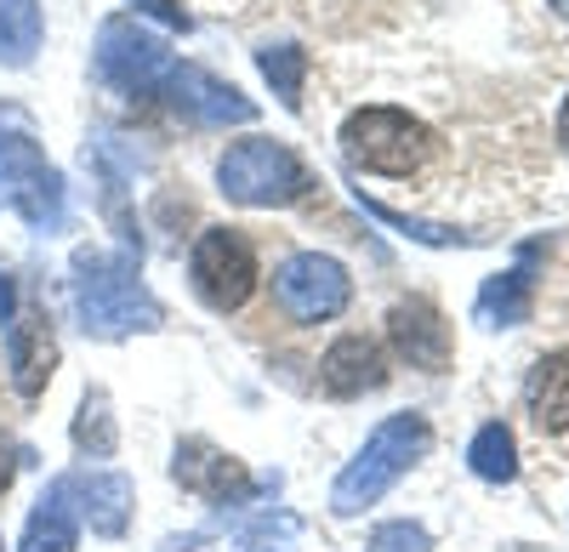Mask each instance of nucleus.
Returning <instances> with one entry per match:
<instances>
[{"instance_id":"7ed1b4c3","label":"nucleus","mask_w":569,"mask_h":552,"mask_svg":"<svg viewBox=\"0 0 569 552\" xmlns=\"http://www.w3.org/2000/svg\"><path fill=\"white\" fill-rule=\"evenodd\" d=\"M0 205H12L34 234H58L69 217L63 171L40 154L18 109H0Z\"/></svg>"},{"instance_id":"a211bd4d","label":"nucleus","mask_w":569,"mask_h":552,"mask_svg":"<svg viewBox=\"0 0 569 552\" xmlns=\"http://www.w3.org/2000/svg\"><path fill=\"white\" fill-rule=\"evenodd\" d=\"M46 40V18L40 0H0V63L7 69H29Z\"/></svg>"},{"instance_id":"f3484780","label":"nucleus","mask_w":569,"mask_h":552,"mask_svg":"<svg viewBox=\"0 0 569 552\" xmlns=\"http://www.w3.org/2000/svg\"><path fill=\"white\" fill-rule=\"evenodd\" d=\"M525 404L541 433H569V348L541 353L525 382Z\"/></svg>"},{"instance_id":"6e6552de","label":"nucleus","mask_w":569,"mask_h":552,"mask_svg":"<svg viewBox=\"0 0 569 552\" xmlns=\"http://www.w3.org/2000/svg\"><path fill=\"white\" fill-rule=\"evenodd\" d=\"M188 280H194V297L217 313L246 308L257 291V245L240 234V228H206L188 251Z\"/></svg>"},{"instance_id":"6ab92c4d","label":"nucleus","mask_w":569,"mask_h":552,"mask_svg":"<svg viewBox=\"0 0 569 552\" xmlns=\"http://www.w3.org/2000/svg\"><path fill=\"white\" fill-rule=\"evenodd\" d=\"M74 450L86 462H109L120 450V428H114V404L103 388H86L80 393V410H74Z\"/></svg>"},{"instance_id":"cd10ccee","label":"nucleus","mask_w":569,"mask_h":552,"mask_svg":"<svg viewBox=\"0 0 569 552\" xmlns=\"http://www.w3.org/2000/svg\"><path fill=\"white\" fill-rule=\"evenodd\" d=\"M558 143L569 149V98H563V109H558Z\"/></svg>"},{"instance_id":"2eb2a0df","label":"nucleus","mask_w":569,"mask_h":552,"mask_svg":"<svg viewBox=\"0 0 569 552\" xmlns=\"http://www.w3.org/2000/svg\"><path fill=\"white\" fill-rule=\"evenodd\" d=\"M80 546V513L63 490V479L46 484V495L29 508V524H23V541L18 552H74Z\"/></svg>"},{"instance_id":"b1692460","label":"nucleus","mask_w":569,"mask_h":552,"mask_svg":"<svg viewBox=\"0 0 569 552\" xmlns=\"http://www.w3.org/2000/svg\"><path fill=\"white\" fill-rule=\"evenodd\" d=\"M365 552H427V530L421 524H410V519H399V524H382L370 541H365Z\"/></svg>"},{"instance_id":"a878e982","label":"nucleus","mask_w":569,"mask_h":552,"mask_svg":"<svg viewBox=\"0 0 569 552\" xmlns=\"http://www.w3.org/2000/svg\"><path fill=\"white\" fill-rule=\"evenodd\" d=\"M12 479H18V462H12V444H7V439H0V495H7V490H12Z\"/></svg>"},{"instance_id":"0eeeda50","label":"nucleus","mask_w":569,"mask_h":552,"mask_svg":"<svg viewBox=\"0 0 569 552\" xmlns=\"http://www.w3.org/2000/svg\"><path fill=\"white\" fill-rule=\"evenodd\" d=\"M273 302L297 325H325L353 302V273L330 251H291L273 268Z\"/></svg>"},{"instance_id":"9b49d317","label":"nucleus","mask_w":569,"mask_h":552,"mask_svg":"<svg viewBox=\"0 0 569 552\" xmlns=\"http://www.w3.org/2000/svg\"><path fill=\"white\" fill-rule=\"evenodd\" d=\"M171 479L188 495L211 501V508H240V501L251 495L246 462H240V455H228V450H217L211 439H182L177 444V462H171Z\"/></svg>"},{"instance_id":"423d86ee","label":"nucleus","mask_w":569,"mask_h":552,"mask_svg":"<svg viewBox=\"0 0 569 552\" xmlns=\"http://www.w3.org/2000/svg\"><path fill=\"white\" fill-rule=\"evenodd\" d=\"M91 63H98V80L120 98H154L171 74V46L137 18H109L98 29V46H91Z\"/></svg>"},{"instance_id":"4468645a","label":"nucleus","mask_w":569,"mask_h":552,"mask_svg":"<svg viewBox=\"0 0 569 552\" xmlns=\"http://www.w3.org/2000/svg\"><path fill=\"white\" fill-rule=\"evenodd\" d=\"M382 382H388V353H382V342H370L359 331L337 337L325 348V359H319V388L330 399H365Z\"/></svg>"},{"instance_id":"4be33fe9","label":"nucleus","mask_w":569,"mask_h":552,"mask_svg":"<svg viewBox=\"0 0 569 552\" xmlns=\"http://www.w3.org/2000/svg\"><path fill=\"white\" fill-rule=\"evenodd\" d=\"M257 69H262V80L273 86V98L297 114V109H302V74H308V52H302V46H262Z\"/></svg>"},{"instance_id":"393cba45","label":"nucleus","mask_w":569,"mask_h":552,"mask_svg":"<svg viewBox=\"0 0 569 552\" xmlns=\"http://www.w3.org/2000/svg\"><path fill=\"white\" fill-rule=\"evenodd\" d=\"M131 7L142 12V18H154V23H166V29H194V18H188L182 7H177V0H131Z\"/></svg>"},{"instance_id":"aec40b11","label":"nucleus","mask_w":569,"mask_h":552,"mask_svg":"<svg viewBox=\"0 0 569 552\" xmlns=\"http://www.w3.org/2000/svg\"><path fill=\"white\" fill-rule=\"evenodd\" d=\"M467 468L479 473L485 484H512L518 479V439L507 422H485L467 444Z\"/></svg>"},{"instance_id":"c756f323","label":"nucleus","mask_w":569,"mask_h":552,"mask_svg":"<svg viewBox=\"0 0 569 552\" xmlns=\"http://www.w3.org/2000/svg\"><path fill=\"white\" fill-rule=\"evenodd\" d=\"M0 552H7V541H0Z\"/></svg>"},{"instance_id":"5701e85b","label":"nucleus","mask_w":569,"mask_h":552,"mask_svg":"<svg viewBox=\"0 0 569 552\" xmlns=\"http://www.w3.org/2000/svg\"><path fill=\"white\" fill-rule=\"evenodd\" d=\"M240 552H297V519L291 513H268L240 535Z\"/></svg>"},{"instance_id":"f8f14e48","label":"nucleus","mask_w":569,"mask_h":552,"mask_svg":"<svg viewBox=\"0 0 569 552\" xmlns=\"http://www.w3.org/2000/svg\"><path fill=\"white\" fill-rule=\"evenodd\" d=\"M63 490L74 501L80 524H91V535L120 541L131 530V508H137V484L114 468H86V473H63Z\"/></svg>"},{"instance_id":"1a4fd4ad","label":"nucleus","mask_w":569,"mask_h":552,"mask_svg":"<svg viewBox=\"0 0 569 552\" xmlns=\"http://www.w3.org/2000/svg\"><path fill=\"white\" fill-rule=\"evenodd\" d=\"M166 103L188 120V126H206V131H222V126H251L257 120V103L246 98L240 86H228V80H217L211 69H200V63H171V74H166Z\"/></svg>"},{"instance_id":"dca6fc26","label":"nucleus","mask_w":569,"mask_h":552,"mask_svg":"<svg viewBox=\"0 0 569 552\" xmlns=\"http://www.w3.org/2000/svg\"><path fill=\"white\" fill-rule=\"evenodd\" d=\"M530 308H536V273H530V262H525V268H507V273H490L485 291H479V302H472L479 325H490V331L525 325Z\"/></svg>"},{"instance_id":"20e7f679","label":"nucleus","mask_w":569,"mask_h":552,"mask_svg":"<svg viewBox=\"0 0 569 552\" xmlns=\"http://www.w3.org/2000/svg\"><path fill=\"white\" fill-rule=\"evenodd\" d=\"M433 149H439L433 126L393 103H365L342 120V154L376 177H410L433 160Z\"/></svg>"},{"instance_id":"f03ea898","label":"nucleus","mask_w":569,"mask_h":552,"mask_svg":"<svg viewBox=\"0 0 569 552\" xmlns=\"http://www.w3.org/2000/svg\"><path fill=\"white\" fill-rule=\"evenodd\" d=\"M427 444H433V428H427L421 410H399V416H388L359 444L353 462L337 473V484H330V513H337V519H359L365 508H376V501H382L427 455Z\"/></svg>"},{"instance_id":"412c9836","label":"nucleus","mask_w":569,"mask_h":552,"mask_svg":"<svg viewBox=\"0 0 569 552\" xmlns=\"http://www.w3.org/2000/svg\"><path fill=\"white\" fill-rule=\"evenodd\" d=\"M359 205L376 217V222H388V228H399V234H410L416 245H439V251H461V245H479V234H461V228H445V222H427V217H405V211H393V205H382V200H370L365 189H359Z\"/></svg>"},{"instance_id":"c85d7f7f","label":"nucleus","mask_w":569,"mask_h":552,"mask_svg":"<svg viewBox=\"0 0 569 552\" xmlns=\"http://www.w3.org/2000/svg\"><path fill=\"white\" fill-rule=\"evenodd\" d=\"M552 12H558V18H569V0H552Z\"/></svg>"},{"instance_id":"39448f33","label":"nucleus","mask_w":569,"mask_h":552,"mask_svg":"<svg viewBox=\"0 0 569 552\" xmlns=\"http://www.w3.org/2000/svg\"><path fill=\"white\" fill-rule=\"evenodd\" d=\"M217 189L233 205L279 211V205H297L313 189V177L297 160V149L273 143V137H240V143H228V154L217 160Z\"/></svg>"},{"instance_id":"f257e3e1","label":"nucleus","mask_w":569,"mask_h":552,"mask_svg":"<svg viewBox=\"0 0 569 552\" xmlns=\"http://www.w3.org/2000/svg\"><path fill=\"white\" fill-rule=\"evenodd\" d=\"M69 285H74V313H80L86 337H98V342H120V337L166 325V308L154 302L149 285H142V257L137 251L80 245Z\"/></svg>"},{"instance_id":"9d476101","label":"nucleus","mask_w":569,"mask_h":552,"mask_svg":"<svg viewBox=\"0 0 569 552\" xmlns=\"http://www.w3.org/2000/svg\"><path fill=\"white\" fill-rule=\"evenodd\" d=\"M388 342H393V353L410 364V371H427V377L450 371V359H456L450 319L427 302V297L393 302V313H388Z\"/></svg>"},{"instance_id":"ddd939ff","label":"nucleus","mask_w":569,"mask_h":552,"mask_svg":"<svg viewBox=\"0 0 569 552\" xmlns=\"http://www.w3.org/2000/svg\"><path fill=\"white\" fill-rule=\"evenodd\" d=\"M7 364H12V388L18 399H40L46 382L58 371V337H52V319L40 308H18L12 331H7Z\"/></svg>"},{"instance_id":"bb28decb","label":"nucleus","mask_w":569,"mask_h":552,"mask_svg":"<svg viewBox=\"0 0 569 552\" xmlns=\"http://www.w3.org/2000/svg\"><path fill=\"white\" fill-rule=\"evenodd\" d=\"M0 319H7V325L18 319V291H12V280H7V273H0Z\"/></svg>"}]
</instances>
